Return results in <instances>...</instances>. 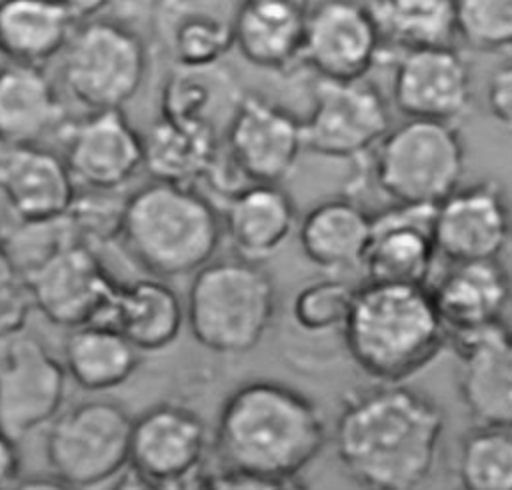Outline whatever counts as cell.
<instances>
[{
    "mask_svg": "<svg viewBox=\"0 0 512 490\" xmlns=\"http://www.w3.org/2000/svg\"><path fill=\"white\" fill-rule=\"evenodd\" d=\"M458 358V392L480 426L512 430V326L508 322L450 336Z\"/></svg>",
    "mask_w": 512,
    "mask_h": 490,
    "instance_id": "cell-18",
    "label": "cell"
},
{
    "mask_svg": "<svg viewBox=\"0 0 512 490\" xmlns=\"http://www.w3.org/2000/svg\"><path fill=\"white\" fill-rule=\"evenodd\" d=\"M354 292L356 286L332 274L302 284L290 304L294 326L308 336L338 334L342 340Z\"/></svg>",
    "mask_w": 512,
    "mask_h": 490,
    "instance_id": "cell-34",
    "label": "cell"
},
{
    "mask_svg": "<svg viewBox=\"0 0 512 490\" xmlns=\"http://www.w3.org/2000/svg\"><path fill=\"white\" fill-rule=\"evenodd\" d=\"M62 2L78 22L90 20L96 16H106V10L110 6H116L120 0H58Z\"/></svg>",
    "mask_w": 512,
    "mask_h": 490,
    "instance_id": "cell-39",
    "label": "cell"
},
{
    "mask_svg": "<svg viewBox=\"0 0 512 490\" xmlns=\"http://www.w3.org/2000/svg\"><path fill=\"white\" fill-rule=\"evenodd\" d=\"M242 94L234 76L220 64L204 68L174 66L162 82L158 116L204 126L224 138Z\"/></svg>",
    "mask_w": 512,
    "mask_h": 490,
    "instance_id": "cell-29",
    "label": "cell"
},
{
    "mask_svg": "<svg viewBox=\"0 0 512 490\" xmlns=\"http://www.w3.org/2000/svg\"><path fill=\"white\" fill-rule=\"evenodd\" d=\"M390 106L368 78H314L302 118L304 150L330 160H362L390 130Z\"/></svg>",
    "mask_w": 512,
    "mask_h": 490,
    "instance_id": "cell-9",
    "label": "cell"
},
{
    "mask_svg": "<svg viewBox=\"0 0 512 490\" xmlns=\"http://www.w3.org/2000/svg\"><path fill=\"white\" fill-rule=\"evenodd\" d=\"M58 138L76 184L90 192H116L144 168V136L122 110L86 112Z\"/></svg>",
    "mask_w": 512,
    "mask_h": 490,
    "instance_id": "cell-16",
    "label": "cell"
},
{
    "mask_svg": "<svg viewBox=\"0 0 512 490\" xmlns=\"http://www.w3.org/2000/svg\"><path fill=\"white\" fill-rule=\"evenodd\" d=\"M278 490H314V488H310L300 478H288V480H280Z\"/></svg>",
    "mask_w": 512,
    "mask_h": 490,
    "instance_id": "cell-43",
    "label": "cell"
},
{
    "mask_svg": "<svg viewBox=\"0 0 512 490\" xmlns=\"http://www.w3.org/2000/svg\"><path fill=\"white\" fill-rule=\"evenodd\" d=\"M296 236L304 258L324 274L362 270L372 236V212L354 196H330L306 210Z\"/></svg>",
    "mask_w": 512,
    "mask_h": 490,
    "instance_id": "cell-23",
    "label": "cell"
},
{
    "mask_svg": "<svg viewBox=\"0 0 512 490\" xmlns=\"http://www.w3.org/2000/svg\"><path fill=\"white\" fill-rule=\"evenodd\" d=\"M104 324L118 328L140 354L162 352L182 334L186 306L166 280L144 276L120 282Z\"/></svg>",
    "mask_w": 512,
    "mask_h": 490,
    "instance_id": "cell-26",
    "label": "cell"
},
{
    "mask_svg": "<svg viewBox=\"0 0 512 490\" xmlns=\"http://www.w3.org/2000/svg\"><path fill=\"white\" fill-rule=\"evenodd\" d=\"M276 2H286V4H292V6L304 8V10L310 8V0H276Z\"/></svg>",
    "mask_w": 512,
    "mask_h": 490,
    "instance_id": "cell-44",
    "label": "cell"
},
{
    "mask_svg": "<svg viewBox=\"0 0 512 490\" xmlns=\"http://www.w3.org/2000/svg\"><path fill=\"white\" fill-rule=\"evenodd\" d=\"M62 364L68 380L88 392H108L126 384L140 366V352L114 326L84 324L64 340Z\"/></svg>",
    "mask_w": 512,
    "mask_h": 490,
    "instance_id": "cell-30",
    "label": "cell"
},
{
    "mask_svg": "<svg viewBox=\"0 0 512 490\" xmlns=\"http://www.w3.org/2000/svg\"><path fill=\"white\" fill-rule=\"evenodd\" d=\"M110 490H164V488L128 466L122 474L114 478V484L110 486Z\"/></svg>",
    "mask_w": 512,
    "mask_h": 490,
    "instance_id": "cell-41",
    "label": "cell"
},
{
    "mask_svg": "<svg viewBox=\"0 0 512 490\" xmlns=\"http://www.w3.org/2000/svg\"><path fill=\"white\" fill-rule=\"evenodd\" d=\"M458 38L480 52L512 48V0H454Z\"/></svg>",
    "mask_w": 512,
    "mask_h": 490,
    "instance_id": "cell-35",
    "label": "cell"
},
{
    "mask_svg": "<svg viewBox=\"0 0 512 490\" xmlns=\"http://www.w3.org/2000/svg\"><path fill=\"white\" fill-rule=\"evenodd\" d=\"M222 236V214L198 186L150 180L124 198L120 240L148 276L196 274L214 260Z\"/></svg>",
    "mask_w": 512,
    "mask_h": 490,
    "instance_id": "cell-4",
    "label": "cell"
},
{
    "mask_svg": "<svg viewBox=\"0 0 512 490\" xmlns=\"http://www.w3.org/2000/svg\"><path fill=\"white\" fill-rule=\"evenodd\" d=\"M18 280H20V274L10 252L6 232L0 228V292Z\"/></svg>",
    "mask_w": 512,
    "mask_h": 490,
    "instance_id": "cell-40",
    "label": "cell"
},
{
    "mask_svg": "<svg viewBox=\"0 0 512 490\" xmlns=\"http://www.w3.org/2000/svg\"><path fill=\"white\" fill-rule=\"evenodd\" d=\"M10 490H78L70 484H66L64 480L52 476H30V478H22L18 480Z\"/></svg>",
    "mask_w": 512,
    "mask_h": 490,
    "instance_id": "cell-42",
    "label": "cell"
},
{
    "mask_svg": "<svg viewBox=\"0 0 512 490\" xmlns=\"http://www.w3.org/2000/svg\"><path fill=\"white\" fill-rule=\"evenodd\" d=\"M132 416L108 398H92L60 412L46 432L52 474L74 488H96L130 466Z\"/></svg>",
    "mask_w": 512,
    "mask_h": 490,
    "instance_id": "cell-8",
    "label": "cell"
},
{
    "mask_svg": "<svg viewBox=\"0 0 512 490\" xmlns=\"http://www.w3.org/2000/svg\"><path fill=\"white\" fill-rule=\"evenodd\" d=\"M60 78L88 112L122 110L148 74V46L138 30L116 16L78 22L64 48Z\"/></svg>",
    "mask_w": 512,
    "mask_h": 490,
    "instance_id": "cell-7",
    "label": "cell"
},
{
    "mask_svg": "<svg viewBox=\"0 0 512 490\" xmlns=\"http://www.w3.org/2000/svg\"><path fill=\"white\" fill-rule=\"evenodd\" d=\"M186 326L206 350L236 356L254 350L276 314V284L268 270L244 258H220L192 274Z\"/></svg>",
    "mask_w": 512,
    "mask_h": 490,
    "instance_id": "cell-5",
    "label": "cell"
},
{
    "mask_svg": "<svg viewBox=\"0 0 512 490\" xmlns=\"http://www.w3.org/2000/svg\"><path fill=\"white\" fill-rule=\"evenodd\" d=\"M20 480L18 440L0 430V490H10Z\"/></svg>",
    "mask_w": 512,
    "mask_h": 490,
    "instance_id": "cell-38",
    "label": "cell"
},
{
    "mask_svg": "<svg viewBox=\"0 0 512 490\" xmlns=\"http://www.w3.org/2000/svg\"><path fill=\"white\" fill-rule=\"evenodd\" d=\"M390 98L406 120L458 124L474 98L468 60L456 46L398 52L392 66Z\"/></svg>",
    "mask_w": 512,
    "mask_h": 490,
    "instance_id": "cell-15",
    "label": "cell"
},
{
    "mask_svg": "<svg viewBox=\"0 0 512 490\" xmlns=\"http://www.w3.org/2000/svg\"><path fill=\"white\" fill-rule=\"evenodd\" d=\"M278 484L280 480H268L224 468L220 472L196 478L192 490H278Z\"/></svg>",
    "mask_w": 512,
    "mask_h": 490,
    "instance_id": "cell-37",
    "label": "cell"
},
{
    "mask_svg": "<svg viewBox=\"0 0 512 490\" xmlns=\"http://www.w3.org/2000/svg\"><path fill=\"white\" fill-rule=\"evenodd\" d=\"M328 438L318 404L302 390L256 378L236 386L220 404L214 446L224 468L288 480L316 460Z\"/></svg>",
    "mask_w": 512,
    "mask_h": 490,
    "instance_id": "cell-2",
    "label": "cell"
},
{
    "mask_svg": "<svg viewBox=\"0 0 512 490\" xmlns=\"http://www.w3.org/2000/svg\"><path fill=\"white\" fill-rule=\"evenodd\" d=\"M0 58H2V56H0ZM0 66H2V64H0Z\"/></svg>",
    "mask_w": 512,
    "mask_h": 490,
    "instance_id": "cell-45",
    "label": "cell"
},
{
    "mask_svg": "<svg viewBox=\"0 0 512 490\" xmlns=\"http://www.w3.org/2000/svg\"><path fill=\"white\" fill-rule=\"evenodd\" d=\"M342 344L374 382L404 384L448 346V330L428 286L364 280L356 286Z\"/></svg>",
    "mask_w": 512,
    "mask_h": 490,
    "instance_id": "cell-3",
    "label": "cell"
},
{
    "mask_svg": "<svg viewBox=\"0 0 512 490\" xmlns=\"http://www.w3.org/2000/svg\"><path fill=\"white\" fill-rule=\"evenodd\" d=\"M0 194L16 222H52L72 210L78 184L62 154L42 144L16 146L0 154Z\"/></svg>",
    "mask_w": 512,
    "mask_h": 490,
    "instance_id": "cell-20",
    "label": "cell"
},
{
    "mask_svg": "<svg viewBox=\"0 0 512 490\" xmlns=\"http://www.w3.org/2000/svg\"><path fill=\"white\" fill-rule=\"evenodd\" d=\"M382 52L384 42L370 2L320 0L310 4L300 64L316 78H366Z\"/></svg>",
    "mask_w": 512,
    "mask_h": 490,
    "instance_id": "cell-12",
    "label": "cell"
},
{
    "mask_svg": "<svg viewBox=\"0 0 512 490\" xmlns=\"http://www.w3.org/2000/svg\"><path fill=\"white\" fill-rule=\"evenodd\" d=\"M434 208L400 206L372 214V236L362 272L370 282L430 286L438 256L432 234Z\"/></svg>",
    "mask_w": 512,
    "mask_h": 490,
    "instance_id": "cell-19",
    "label": "cell"
},
{
    "mask_svg": "<svg viewBox=\"0 0 512 490\" xmlns=\"http://www.w3.org/2000/svg\"><path fill=\"white\" fill-rule=\"evenodd\" d=\"M144 136V168L152 180L198 186L212 168L222 136L210 128L158 116Z\"/></svg>",
    "mask_w": 512,
    "mask_h": 490,
    "instance_id": "cell-31",
    "label": "cell"
},
{
    "mask_svg": "<svg viewBox=\"0 0 512 490\" xmlns=\"http://www.w3.org/2000/svg\"><path fill=\"white\" fill-rule=\"evenodd\" d=\"M222 228L238 258H272L296 232L298 210L282 184L254 182L232 194L222 206Z\"/></svg>",
    "mask_w": 512,
    "mask_h": 490,
    "instance_id": "cell-24",
    "label": "cell"
},
{
    "mask_svg": "<svg viewBox=\"0 0 512 490\" xmlns=\"http://www.w3.org/2000/svg\"><path fill=\"white\" fill-rule=\"evenodd\" d=\"M68 374L48 346L26 330L0 338V430L14 440L48 426L66 398Z\"/></svg>",
    "mask_w": 512,
    "mask_h": 490,
    "instance_id": "cell-11",
    "label": "cell"
},
{
    "mask_svg": "<svg viewBox=\"0 0 512 490\" xmlns=\"http://www.w3.org/2000/svg\"><path fill=\"white\" fill-rule=\"evenodd\" d=\"M78 26L58 0H0V56L44 66L60 56Z\"/></svg>",
    "mask_w": 512,
    "mask_h": 490,
    "instance_id": "cell-28",
    "label": "cell"
},
{
    "mask_svg": "<svg viewBox=\"0 0 512 490\" xmlns=\"http://www.w3.org/2000/svg\"><path fill=\"white\" fill-rule=\"evenodd\" d=\"M206 450L208 428L192 408L162 402L132 420L130 468L164 490L190 482Z\"/></svg>",
    "mask_w": 512,
    "mask_h": 490,
    "instance_id": "cell-17",
    "label": "cell"
},
{
    "mask_svg": "<svg viewBox=\"0 0 512 490\" xmlns=\"http://www.w3.org/2000/svg\"><path fill=\"white\" fill-rule=\"evenodd\" d=\"M428 288L448 338L502 324L512 308V276L500 258L448 262Z\"/></svg>",
    "mask_w": 512,
    "mask_h": 490,
    "instance_id": "cell-21",
    "label": "cell"
},
{
    "mask_svg": "<svg viewBox=\"0 0 512 490\" xmlns=\"http://www.w3.org/2000/svg\"><path fill=\"white\" fill-rule=\"evenodd\" d=\"M444 410L406 384L374 382L342 398L332 440L344 472L366 490H416L432 474Z\"/></svg>",
    "mask_w": 512,
    "mask_h": 490,
    "instance_id": "cell-1",
    "label": "cell"
},
{
    "mask_svg": "<svg viewBox=\"0 0 512 490\" xmlns=\"http://www.w3.org/2000/svg\"><path fill=\"white\" fill-rule=\"evenodd\" d=\"M238 2L156 0L152 24L172 64L188 68L220 64L234 48V14Z\"/></svg>",
    "mask_w": 512,
    "mask_h": 490,
    "instance_id": "cell-22",
    "label": "cell"
},
{
    "mask_svg": "<svg viewBox=\"0 0 512 490\" xmlns=\"http://www.w3.org/2000/svg\"><path fill=\"white\" fill-rule=\"evenodd\" d=\"M20 278L34 308L48 322L68 330L104 324L120 286L96 248L84 240L62 244Z\"/></svg>",
    "mask_w": 512,
    "mask_h": 490,
    "instance_id": "cell-10",
    "label": "cell"
},
{
    "mask_svg": "<svg viewBox=\"0 0 512 490\" xmlns=\"http://www.w3.org/2000/svg\"><path fill=\"white\" fill-rule=\"evenodd\" d=\"M384 50L454 46L458 40L454 0H372Z\"/></svg>",
    "mask_w": 512,
    "mask_h": 490,
    "instance_id": "cell-32",
    "label": "cell"
},
{
    "mask_svg": "<svg viewBox=\"0 0 512 490\" xmlns=\"http://www.w3.org/2000/svg\"><path fill=\"white\" fill-rule=\"evenodd\" d=\"M456 472L462 490H512V430L476 424L460 440Z\"/></svg>",
    "mask_w": 512,
    "mask_h": 490,
    "instance_id": "cell-33",
    "label": "cell"
},
{
    "mask_svg": "<svg viewBox=\"0 0 512 490\" xmlns=\"http://www.w3.org/2000/svg\"><path fill=\"white\" fill-rule=\"evenodd\" d=\"M68 122L56 84L44 66L6 62L0 66V144H42Z\"/></svg>",
    "mask_w": 512,
    "mask_h": 490,
    "instance_id": "cell-25",
    "label": "cell"
},
{
    "mask_svg": "<svg viewBox=\"0 0 512 490\" xmlns=\"http://www.w3.org/2000/svg\"><path fill=\"white\" fill-rule=\"evenodd\" d=\"M484 102L492 120L512 134V58L488 74Z\"/></svg>",
    "mask_w": 512,
    "mask_h": 490,
    "instance_id": "cell-36",
    "label": "cell"
},
{
    "mask_svg": "<svg viewBox=\"0 0 512 490\" xmlns=\"http://www.w3.org/2000/svg\"><path fill=\"white\" fill-rule=\"evenodd\" d=\"M306 12L276 0H240L234 14V50L254 68L290 70L302 62Z\"/></svg>",
    "mask_w": 512,
    "mask_h": 490,
    "instance_id": "cell-27",
    "label": "cell"
},
{
    "mask_svg": "<svg viewBox=\"0 0 512 490\" xmlns=\"http://www.w3.org/2000/svg\"><path fill=\"white\" fill-rule=\"evenodd\" d=\"M432 234L446 262L500 258L512 242V200L506 188L494 178L460 184L434 206Z\"/></svg>",
    "mask_w": 512,
    "mask_h": 490,
    "instance_id": "cell-14",
    "label": "cell"
},
{
    "mask_svg": "<svg viewBox=\"0 0 512 490\" xmlns=\"http://www.w3.org/2000/svg\"><path fill=\"white\" fill-rule=\"evenodd\" d=\"M222 144L250 184H284L306 152L302 118L252 92L242 94Z\"/></svg>",
    "mask_w": 512,
    "mask_h": 490,
    "instance_id": "cell-13",
    "label": "cell"
},
{
    "mask_svg": "<svg viewBox=\"0 0 512 490\" xmlns=\"http://www.w3.org/2000/svg\"><path fill=\"white\" fill-rule=\"evenodd\" d=\"M370 172L390 204L434 208L462 184L466 172L458 124L404 118L372 150Z\"/></svg>",
    "mask_w": 512,
    "mask_h": 490,
    "instance_id": "cell-6",
    "label": "cell"
}]
</instances>
